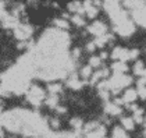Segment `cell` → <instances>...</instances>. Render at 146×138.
Here are the masks:
<instances>
[{
  "label": "cell",
  "instance_id": "8fae6325",
  "mask_svg": "<svg viewBox=\"0 0 146 138\" xmlns=\"http://www.w3.org/2000/svg\"><path fill=\"white\" fill-rule=\"evenodd\" d=\"M136 98H138L136 89H127L125 93L123 95V98H121V101H123V103H131V102H134Z\"/></svg>",
  "mask_w": 146,
  "mask_h": 138
},
{
  "label": "cell",
  "instance_id": "ffe728a7",
  "mask_svg": "<svg viewBox=\"0 0 146 138\" xmlns=\"http://www.w3.org/2000/svg\"><path fill=\"white\" fill-rule=\"evenodd\" d=\"M54 27L58 28V29H67L70 25H68V23L66 21V20H63V18H57V20H54Z\"/></svg>",
  "mask_w": 146,
  "mask_h": 138
},
{
  "label": "cell",
  "instance_id": "7402d4cb",
  "mask_svg": "<svg viewBox=\"0 0 146 138\" xmlns=\"http://www.w3.org/2000/svg\"><path fill=\"white\" fill-rule=\"evenodd\" d=\"M71 21L75 24L77 27H84V25H85V21H84V18H82L81 15H74V17H71Z\"/></svg>",
  "mask_w": 146,
  "mask_h": 138
},
{
  "label": "cell",
  "instance_id": "ac0fdd59",
  "mask_svg": "<svg viewBox=\"0 0 146 138\" xmlns=\"http://www.w3.org/2000/svg\"><path fill=\"white\" fill-rule=\"evenodd\" d=\"M61 85L58 84V82H53V84H49L47 85V91H49V93L50 95H57L58 92H61Z\"/></svg>",
  "mask_w": 146,
  "mask_h": 138
},
{
  "label": "cell",
  "instance_id": "6da1fadb",
  "mask_svg": "<svg viewBox=\"0 0 146 138\" xmlns=\"http://www.w3.org/2000/svg\"><path fill=\"white\" fill-rule=\"evenodd\" d=\"M131 82H132V78L127 74H114L110 80H107V87H109V91L117 93L123 88L128 87Z\"/></svg>",
  "mask_w": 146,
  "mask_h": 138
},
{
  "label": "cell",
  "instance_id": "7c38bea8",
  "mask_svg": "<svg viewBox=\"0 0 146 138\" xmlns=\"http://www.w3.org/2000/svg\"><path fill=\"white\" fill-rule=\"evenodd\" d=\"M121 128L125 131H131L135 128V121L132 120V117H123L121 119Z\"/></svg>",
  "mask_w": 146,
  "mask_h": 138
},
{
  "label": "cell",
  "instance_id": "2e32d148",
  "mask_svg": "<svg viewBox=\"0 0 146 138\" xmlns=\"http://www.w3.org/2000/svg\"><path fill=\"white\" fill-rule=\"evenodd\" d=\"M123 3L127 9L134 10V9H136L138 6H141V4L143 3V0H123Z\"/></svg>",
  "mask_w": 146,
  "mask_h": 138
},
{
  "label": "cell",
  "instance_id": "4316f807",
  "mask_svg": "<svg viewBox=\"0 0 146 138\" xmlns=\"http://www.w3.org/2000/svg\"><path fill=\"white\" fill-rule=\"evenodd\" d=\"M96 49V46H95V43L93 42H89L88 45H86V50H89V52H93Z\"/></svg>",
  "mask_w": 146,
  "mask_h": 138
},
{
  "label": "cell",
  "instance_id": "ba28073f",
  "mask_svg": "<svg viewBox=\"0 0 146 138\" xmlns=\"http://www.w3.org/2000/svg\"><path fill=\"white\" fill-rule=\"evenodd\" d=\"M104 112L109 116H118V115H121V107L118 105H115L114 102H106V105H104Z\"/></svg>",
  "mask_w": 146,
  "mask_h": 138
},
{
  "label": "cell",
  "instance_id": "e0dca14e",
  "mask_svg": "<svg viewBox=\"0 0 146 138\" xmlns=\"http://www.w3.org/2000/svg\"><path fill=\"white\" fill-rule=\"evenodd\" d=\"M134 73L136 75H141V77H145V66L141 60L136 61V64L134 66Z\"/></svg>",
  "mask_w": 146,
  "mask_h": 138
},
{
  "label": "cell",
  "instance_id": "d6986e66",
  "mask_svg": "<svg viewBox=\"0 0 146 138\" xmlns=\"http://www.w3.org/2000/svg\"><path fill=\"white\" fill-rule=\"evenodd\" d=\"M46 105L49 107H56L58 105V96L57 95H49V98L46 99Z\"/></svg>",
  "mask_w": 146,
  "mask_h": 138
},
{
  "label": "cell",
  "instance_id": "9c48e42d",
  "mask_svg": "<svg viewBox=\"0 0 146 138\" xmlns=\"http://www.w3.org/2000/svg\"><path fill=\"white\" fill-rule=\"evenodd\" d=\"M1 24H3V27L4 28H15L17 25H18V15H10V14H7V17L1 21Z\"/></svg>",
  "mask_w": 146,
  "mask_h": 138
},
{
  "label": "cell",
  "instance_id": "cb8c5ba5",
  "mask_svg": "<svg viewBox=\"0 0 146 138\" xmlns=\"http://www.w3.org/2000/svg\"><path fill=\"white\" fill-rule=\"evenodd\" d=\"M71 126L74 127L75 130H81V128H82V121H81V119H72V120H71Z\"/></svg>",
  "mask_w": 146,
  "mask_h": 138
},
{
  "label": "cell",
  "instance_id": "d4e9b609",
  "mask_svg": "<svg viewBox=\"0 0 146 138\" xmlns=\"http://www.w3.org/2000/svg\"><path fill=\"white\" fill-rule=\"evenodd\" d=\"M79 55H81V50L79 49H74V52H72V60H77L79 57Z\"/></svg>",
  "mask_w": 146,
  "mask_h": 138
},
{
  "label": "cell",
  "instance_id": "603a6c76",
  "mask_svg": "<svg viewBox=\"0 0 146 138\" xmlns=\"http://www.w3.org/2000/svg\"><path fill=\"white\" fill-rule=\"evenodd\" d=\"M102 64V60L100 57H96V56H93V57L89 59V66L93 69V67H99Z\"/></svg>",
  "mask_w": 146,
  "mask_h": 138
},
{
  "label": "cell",
  "instance_id": "3957f363",
  "mask_svg": "<svg viewBox=\"0 0 146 138\" xmlns=\"http://www.w3.org/2000/svg\"><path fill=\"white\" fill-rule=\"evenodd\" d=\"M114 31L118 35H121V36H129V35L134 34L135 25L129 18H127V20H124L121 23L115 24L114 25Z\"/></svg>",
  "mask_w": 146,
  "mask_h": 138
},
{
  "label": "cell",
  "instance_id": "9a60e30c",
  "mask_svg": "<svg viewBox=\"0 0 146 138\" xmlns=\"http://www.w3.org/2000/svg\"><path fill=\"white\" fill-rule=\"evenodd\" d=\"M111 69L114 71V74H125V71L128 70V67L123 61H115V63H113Z\"/></svg>",
  "mask_w": 146,
  "mask_h": 138
},
{
  "label": "cell",
  "instance_id": "4fadbf2b",
  "mask_svg": "<svg viewBox=\"0 0 146 138\" xmlns=\"http://www.w3.org/2000/svg\"><path fill=\"white\" fill-rule=\"evenodd\" d=\"M67 7H68V10L72 13H78V14H84V13H85L81 1H71V3H68Z\"/></svg>",
  "mask_w": 146,
  "mask_h": 138
},
{
  "label": "cell",
  "instance_id": "5b68a950",
  "mask_svg": "<svg viewBox=\"0 0 146 138\" xmlns=\"http://www.w3.org/2000/svg\"><path fill=\"white\" fill-rule=\"evenodd\" d=\"M111 57L114 60H118V61H128L131 60V53H129V49H124V47H115L111 53Z\"/></svg>",
  "mask_w": 146,
  "mask_h": 138
},
{
  "label": "cell",
  "instance_id": "44dd1931",
  "mask_svg": "<svg viewBox=\"0 0 146 138\" xmlns=\"http://www.w3.org/2000/svg\"><path fill=\"white\" fill-rule=\"evenodd\" d=\"M92 73H93V71H92V67H90V66H86V67H84V69L79 71L81 77H82V78H85V80H86V78H89L90 75H92Z\"/></svg>",
  "mask_w": 146,
  "mask_h": 138
},
{
  "label": "cell",
  "instance_id": "277c9868",
  "mask_svg": "<svg viewBox=\"0 0 146 138\" xmlns=\"http://www.w3.org/2000/svg\"><path fill=\"white\" fill-rule=\"evenodd\" d=\"M14 35L20 41H27L32 35V28L29 25H25V24H18L14 28Z\"/></svg>",
  "mask_w": 146,
  "mask_h": 138
},
{
  "label": "cell",
  "instance_id": "83f0119b",
  "mask_svg": "<svg viewBox=\"0 0 146 138\" xmlns=\"http://www.w3.org/2000/svg\"><path fill=\"white\" fill-rule=\"evenodd\" d=\"M107 57V53H106V52H102V55H100V60L102 59H106Z\"/></svg>",
  "mask_w": 146,
  "mask_h": 138
},
{
  "label": "cell",
  "instance_id": "7a4b0ae2",
  "mask_svg": "<svg viewBox=\"0 0 146 138\" xmlns=\"http://www.w3.org/2000/svg\"><path fill=\"white\" fill-rule=\"evenodd\" d=\"M25 93H27V99H28V102H31L34 106H39L40 102L46 99L45 91H43L40 87H38V85L29 87Z\"/></svg>",
  "mask_w": 146,
  "mask_h": 138
},
{
  "label": "cell",
  "instance_id": "30bf717a",
  "mask_svg": "<svg viewBox=\"0 0 146 138\" xmlns=\"http://www.w3.org/2000/svg\"><path fill=\"white\" fill-rule=\"evenodd\" d=\"M67 85L70 88H72V89H81V88L84 87V82L79 80L77 74H71V77H70L67 81Z\"/></svg>",
  "mask_w": 146,
  "mask_h": 138
},
{
  "label": "cell",
  "instance_id": "8992f818",
  "mask_svg": "<svg viewBox=\"0 0 146 138\" xmlns=\"http://www.w3.org/2000/svg\"><path fill=\"white\" fill-rule=\"evenodd\" d=\"M132 11H134L132 15H134V20L136 21V24H139L141 27H145V3L138 6Z\"/></svg>",
  "mask_w": 146,
  "mask_h": 138
},
{
  "label": "cell",
  "instance_id": "484cf974",
  "mask_svg": "<svg viewBox=\"0 0 146 138\" xmlns=\"http://www.w3.org/2000/svg\"><path fill=\"white\" fill-rule=\"evenodd\" d=\"M50 124H52V127H53V128H58V126H60V121H58L57 119H53V120L50 121Z\"/></svg>",
  "mask_w": 146,
  "mask_h": 138
},
{
  "label": "cell",
  "instance_id": "5bb4252c",
  "mask_svg": "<svg viewBox=\"0 0 146 138\" xmlns=\"http://www.w3.org/2000/svg\"><path fill=\"white\" fill-rule=\"evenodd\" d=\"M110 39H111V35L104 34V35H102V36H98V38L93 41V43H95L96 47H103V46H106V43H107Z\"/></svg>",
  "mask_w": 146,
  "mask_h": 138
},
{
  "label": "cell",
  "instance_id": "52a82bcc",
  "mask_svg": "<svg viewBox=\"0 0 146 138\" xmlns=\"http://www.w3.org/2000/svg\"><path fill=\"white\" fill-rule=\"evenodd\" d=\"M88 31H89L90 34L96 35V36H102V35L106 34V31H107V27H106V24H104V23L96 21V23H93L89 27V28H88Z\"/></svg>",
  "mask_w": 146,
  "mask_h": 138
}]
</instances>
